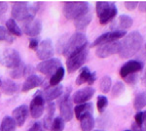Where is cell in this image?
<instances>
[{"label": "cell", "mask_w": 146, "mask_h": 131, "mask_svg": "<svg viewBox=\"0 0 146 131\" xmlns=\"http://www.w3.org/2000/svg\"><path fill=\"white\" fill-rule=\"evenodd\" d=\"M143 43V37L137 30L129 32L121 42L119 56L122 59H128L135 56L139 51Z\"/></svg>", "instance_id": "1"}, {"label": "cell", "mask_w": 146, "mask_h": 131, "mask_svg": "<svg viewBox=\"0 0 146 131\" xmlns=\"http://www.w3.org/2000/svg\"><path fill=\"white\" fill-rule=\"evenodd\" d=\"M39 8V2H15L12 7V19L23 23L32 20Z\"/></svg>", "instance_id": "2"}, {"label": "cell", "mask_w": 146, "mask_h": 131, "mask_svg": "<svg viewBox=\"0 0 146 131\" xmlns=\"http://www.w3.org/2000/svg\"><path fill=\"white\" fill-rule=\"evenodd\" d=\"M87 46H88V39L86 35L83 32H76L65 41L62 54L68 58L87 48Z\"/></svg>", "instance_id": "3"}, {"label": "cell", "mask_w": 146, "mask_h": 131, "mask_svg": "<svg viewBox=\"0 0 146 131\" xmlns=\"http://www.w3.org/2000/svg\"><path fill=\"white\" fill-rule=\"evenodd\" d=\"M90 11L88 2H66L63 6V15L67 20L75 21L80 17L86 15Z\"/></svg>", "instance_id": "4"}, {"label": "cell", "mask_w": 146, "mask_h": 131, "mask_svg": "<svg viewBox=\"0 0 146 131\" xmlns=\"http://www.w3.org/2000/svg\"><path fill=\"white\" fill-rule=\"evenodd\" d=\"M96 11L100 25H106L111 22L118 13L114 2H98L96 4Z\"/></svg>", "instance_id": "5"}, {"label": "cell", "mask_w": 146, "mask_h": 131, "mask_svg": "<svg viewBox=\"0 0 146 131\" xmlns=\"http://www.w3.org/2000/svg\"><path fill=\"white\" fill-rule=\"evenodd\" d=\"M21 55L16 49L7 48L0 52V64L8 69H16L22 64Z\"/></svg>", "instance_id": "6"}, {"label": "cell", "mask_w": 146, "mask_h": 131, "mask_svg": "<svg viewBox=\"0 0 146 131\" xmlns=\"http://www.w3.org/2000/svg\"><path fill=\"white\" fill-rule=\"evenodd\" d=\"M88 55H89L88 49L85 48L84 50L80 51L79 53L68 57L66 60V69L68 73H72L74 71H76L78 69L81 68L85 64V62L87 61Z\"/></svg>", "instance_id": "7"}, {"label": "cell", "mask_w": 146, "mask_h": 131, "mask_svg": "<svg viewBox=\"0 0 146 131\" xmlns=\"http://www.w3.org/2000/svg\"><path fill=\"white\" fill-rule=\"evenodd\" d=\"M60 116L64 121H70L73 118L74 109H73V102L70 96V89H68V92H65V95L60 100Z\"/></svg>", "instance_id": "8"}, {"label": "cell", "mask_w": 146, "mask_h": 131, "mask_svg": "<svg viewBox=\"0 0 146 131\" xmlns=\"http://www.w3.org/2000/svg\"><path fill=\"white\" fill-rule=\"evenodd\" d=\"M45 100L43 97L42 91H38L35 93V95L30 102L29 106V113L33 118H41L45 110Z\"/></svg>", "instance_id": "9"}, {"label": "cell", "mask_w": 146, "mask_h": 131, "mask_svg": "<svg viewBox=\"0 0 146 131\" xmlns=\"http://www.w3.org/2000/svg\"><path fill=\"white\" fill-rule=\"evenodd\" d=\"M62 66V62L58 58H52L46 61H42L37 65L36 69L39 73L45 75H53Z\"/></svg>", "instance_id": "10"}, {"label": "cell", "mask_w": 146, "mask_h": 131, "mask_svg": "<svg viewBox=\"0 0 146 131\" xmlns=\"http://www.w3.org/2000/svg\"><path fill=\"white\" fill-rule=\"evenodd\" d=\"M127 32L126 30H114L112 32H105L103 34H101L100 36H98L95 41L92 43V47L100 46L101 44L108 43V42H113V41H118V39L122 38V37L126 36Z\"/></svg>", "instance_id": "11"}, {"label": "cell", "mask_w": 146, "mask_h": 131, "mask_svg": "<svg viewBox=\"0 0 146 131\" xmlns=\"http://www.w3.org/2000/svg\"><path fill=\"white\" fill-rule=\"evenodd\" d=\"M120 47H121V42L119 41H113V42H108V43L101 44L100 46H98L96 51V57L100 59H104L107 57L111 56L114 54H119Z\"/></svg>", "instance_id": "12"}, {"label": "cell", "mask_w": 146, "mask_h": 131, "mask_svg": "<svg viewBox=\"0 0 146 131\" xmlns=\"http://www.w3.org/2000/svg\"><path fill=\"white\" fill-rule=\"evenodd\" d=\"M55 54L54 44L51 39H44L40 42L38 48L36 50L37 58L41 61H46L49 59H52Z\"/></svg>", "instance_id": "13"}, {"label": "cell", "mask_w": 146, "mask_h": 131, "mask_svg": "<svg viewBox=\"0 0 146 131\" xmlns=\"http://www.w3.org/2000/svg\"><path fill=\"white\" fill-rule=\"evenodd\" d=\"M22 32H25V34H27V36L34 37L40 34L42 30V23L41 21L38 19H32V20L27 21L23 24L22 27Z\"/></svg>", "instance_id": "14"}, {"label": "cell", "mask_w": 146, "mask_h": 131, "mask_svg": "<svg viewBox=\"0 0 146 131\" xmlns=\"http://www.w3.org/2000/svg\"><path fill=\"white\" fill-rule=\"evenodd\" d=\"M94 94H95V89L91 86H87V87L82 88V89L77 90V91L73 94L71 99L74 104H77V105L84 104L90 101V100L93 98Z\"/></svg>", "instance_id": "15"}, {"label": "cell", "mask_w": 146, "mask_h": 131, "mask_svg": "<svg viewBox=\"0 0 146 131\" xmlns=\"http://www.w3.org/2000/svg\"><path fill=\"white\" fill-rule=\"evenodd\" d=\"M143 67H144V64L141 61H136V60L128 61L120 69V75L124 78L129 75L136 73L138 71H140L143 69Z\"/></svg>", "instance_id": "16"}, {"label": "cell", "mask_w": 146, "mask_h": 131, "mask_svg": "<svg viewBox=\"0 0 146 131\" xmlns=\"http://www.w3.org/2000/svg\"><path fill=\"white\" fill-rule=\"evenodd\" d=\"M42 93H43V97L45 102L51 103L52 101H54V100L62 96V94L63 93V85L58 84L56 85V86L48 85Z\"/></svg>", "instance_id": "17"}, {"label": "cell", "mask_w": 146, "mask_h": 131, "mask_svg": "<svg viewBox=\"0 0 146 131\" xmlns=\"http://www.w3.org/2000/svg\"><path fill=\"white\" fill-rule=\"evenodd\" d=\"M28 113H29V109H28L27 105L19 106L14 110L13 114H12V118L15 120L17 126H23L25 124V120L27 118Z\"/></svg>", "instance_id": "18"}, {"label": "cell", "mask_w": 146, "mask_h": 131, "mask_svg": "<svg viewBox=\"0 0 146 131\" xmlns=\"http://www.w3.org/2000/svg\"><path fill=\"white\" fill-rule=\"evenodd\" d=\"M42 83H43L42 77L33 73V75L27 77V79H25V81L23 82V84L22 86V91L28 92V91H30V90L34 89V88L40 86Z\"/></svg>", "instance_id": "19"}, {"label": "cell", "mask_w": 146, "mask_h": 131, "mask_svg": "<svg viewBox=\"0 0 146 131\" xmlns=\"http://www.w3.org/2000/svg\"><path fill=\"white\" fill-rule=\"evenodd\" d=\"M32 71H33V69L30 66L25 65L23 63H22L18 68L14 69V70L11 71L10 75L12 78H21L23 77H27V75L29 77V75H33Z\"/></svg>", "instance_id": "20"}, {"label": "cell", "mask_w": 146, "mask_h": 131, "mask_svg": "<svg viewBox=\"0 0 146 131\" xmlns=\"http://www.w3.org/2000/svg\"><path fill=\"white\" fill-rule=\"evenodd\" d=\"M93 111H94L93 104H92L91 102H87V103H84V104L77 105V106L75 107L74 115L76 116L77 120H80L85 115H87V114H93Z\"/></svg>", "instance_id": "21"}, {"label": "cell", "mask_w": 146, "mask_h": 131, "mask_svg": "<svg viewBox=\"0 0 146 131\" xmlns=\"http://www.w3.org/2000/svg\"><path fill=\"white\" fill-rule=\"evenodd\" d=\"M92 20H93V16H92V14L90 13L80 17V18L76 19V20L74 21L75 28L78 30V32H84V30H86V28H88V26L91 24Z\"/></svg>", "instance_id": "22"}, {"label": "cell", "mask_w": 146, "mask_h": 131, "mask_svg": "<svg viewBox=\"0 0 146 131\" xmlns=\"http://www.w3.org/2000/svg\"><path fill=\"white\" fill-rule=\"evenodd\" d=\"M47 114L45 116L43 120V124L44 128L45 129H51V126H52V123H53V120H54V115H55V111H56V106L53 102L51 103H48V106H47Z\"/></svg>", "instance_id": "23"}, {"label": "cell", "mask_w": 146, "mask_h": 131, "mask_svg": "<svg viewBox=\"0 0 146 131\" xmlns=\"http://www.w3.org/2000/svg\"><path fill=\"white\" fill-rule=\"evenodd\" d=\"M95 126V118L93 114H87L80 120V128L82 131H92Z\"/></svg>", "instance_id": "24"}, {"label": "cell", "mask_w": 146, "mask_h": 131, "mask_svg": "<svg viewBox=\"0 0 146 131\" xmlns=\"http://www.w3.org/2000/svg\"><path fill=\"white\" fill-rule=\"evenodd\" d=\"M19 90V85L11 79H6L2 82L1 91L5 95H13Z\"/></svg>", "instance_id": "25"}, {"label": "cell", "mask_w": 146, "mask_h": 131, "mask_svg": "<svg viewBox=\"0 0 146 131\" xmlns=\"http://www.w3.org/2000/svg\"><path fill=\"white\" fill-rule=\"evenodd\" d=\"M117 30H128L133 26V20L131 19V17H129L128 15H121L119 17L118 21H117Z\"/></svg>", "instance_id": "26"}, {"label": "cell", "mask_w": 146, "mask_h": 131, "mask_svg": "<svg viewBox=\"0 0 146 131\" xmlns=\"http://www.w3.org/2000/svg\"><path fill=\"white\" fill-rule=\"evenodd\" d=\"M17 124L12 116H6L0 124V131H16Z\"/></svg>", "instance_id": "27"}, {"label": "cell", "mask_w": 146, "mask_h": 131, "mask_svg": "<svg viewBox=\"0 0 146 131\" xmlns=\"http://www.w3.org/2000/svg\"><path fill=\"white\" fill-rule=\"evenodd\" d=\"M5 28H7V30H8L11 34L16 35V36H21V35L23 34L22 30H21V28L18 26L17 22L12 18L9 19V20H7Z\"/></svg>", "instance_id": "28"}, {"label": "cell", "mask_w": 146, "mask_h": 131, "mask_svg": "<svg viewBox=\"0 0 146 131\" xmlns=\"http://www.w3.org/2000/svg\"><path fill=\"white\" fill-rule=\"evenodd\" d=\"M144 107H146V91L138 93L133 100V108L139 112Z\"/></svg>", "instance_id": "29"}, {"label": "cell", "mask_w": 146, "mask_h": 131, "mask_svg": "<svg viewBox=\"0 0 146 131\" xmlns=\"http://www.w3.org/2000/svg\"><path fill=\"white\" fill-rule=\"evenodd\" d=\"M64 73H65V71H64V69H63V67H60V68L50 77V81H49L50 84L49 85H51V86H56V85L60 84V81H62L63 77H64Z\"/></svg>", "instance_id": "30"}, {"label": "cell", "mask_w": 146, "mask_h": 131, "mask_svg": "<svg viewBox=\"0 0 146 131\" xmlns=\"http://www.w3.org/2000/svg\"><path fill=\"white\" fill-rule=\"evenodd\" d=\"M90 75H91L90 69H89L88 67H83V68L81 69V71H80L79 75L76 78V84L82 85V84H84V83H87Z\"/></svg>", "instance_id": "31"}, {"label": "cell", "mask_w": 146, "mask_h": 131, "mask_svg": "<svg viewBox=\"0 0 146 131\" xmlns=\"http://www.w3.org/2000/svg\"><path fill=\"white\" fill-rule=\"evenodd\" d=\"M112 87V80L111 77L108 75H104L100 81V91L104 94H107L108 92H110Z\"/></svg>", "instance_id": "32"}, {"label": "cell", "mask_w": 146, "mask_h": 131, "mask_svg": "<svg viewBox=\"0 0 146 131\" xmlns=\"http://www.w3.org/2000/svg\"><path fill=\"white\" fill-rule=\"evenodd\" d=\"M65 126V121L60 116H56L54 118L51 126V131H63Z\"/></svg>", "instance_id": "33"}, {"label": "cell", "mask_w": 146, "mask_h": 131, "mask_svg": "<svg viewBox=\"0 0 146 131\" xmlns=\"http://www.w3.org/2000/svg\"><path fill=\"white\" fill-rule=\"evenodd\" d=\"M0 41H5L7 43H12L14 41L12 34L3 26H0Z\"/></svg>", "instance_id": "34"}, {"label": "cell", "mask_w": 146, "mask_h": 131, "mask_svg": "<svg viewBox=\"0 0 146 131\" xmlns=\"http://www.w3.org/2000/svg\"><path fill=\"white\" fill-rule=\"evenodd\" d=\"M125 91V84L122 81H117L114 85L112 86V97L116 98L119 97L120 95H122Z\"/></svg>", "instance_id": "35"}, {"label": "cell", "mask_w": 146, "mask_h": 131, "mask_svg": "<svg viewBox=\"0 0 146 131\" xmlns=\"http://www.w3.org/2000/svg\"><path fill=\"white\" fill-rule=\"evenodd\" d=\"M108 105V99L106 96L104 95H100L98 97V100H96V107H98V110L100 113H102L105 109H106Z\"/></svg>", "instance_id": "36"}, {"label": "cell", "mask_w": 146, "mask_h": 131, "mask_svg": "<svg viewBox=\"0 0 146 131\" xmlns=\"http://www.w3.org/2000/svg\"><path fill=\"white\" fill-rule=\"evenodd\" d=\"M124 80L129 85H135L138 80V75L137 73H131V75H129L126 77H124Z\"/></svg>", "instance_id": "37"}, {"label": "cell", "mask_w": 146, "mask_h": 131, "mask_svg": "<svg viewBox=\"0 0 146 131\" xmlns=\"http://www.w3.org/2000/svg\"><path fill=\"white\" fill-rule=\"evenodd\" d=\"M46 129L44 128L43 124H42V122H39V121H37V122H34L33 124L29 127V129L27 131H45Z\"/></svg>", "instance_id": "38"}, {"label": "cell", "mask_w": 146, "mask_h": 131, "mask_svg": "<svg viewBox=\"0 0 146 131\" xmlns=\"http://www.w3.org/2000/svg\"><path fill=\"white\" fill-rule=\"evenodd\" d=\"M124 5H125V7H126L127 10L133 11L138 6V2H136V1H126V2H124Z\"/></svg>", "instance_id": "39"}, {"label": "cell", "mask_w": 146, "mask_h": 131, "mask_svg": "<svg viewBox=\"0 0 146 131\" xmlns=\"http://www.w3.org/2000/svg\"><path fill=\"white\" fill-rule=\"evenodd\" d=\"M135 124L138 125V126H142V123H143V112H137L135 116Z\"/></svg>", "instance_id": "40"}, {"label": "cell", "mask_w": 146, "mask_h": 131, "mask_svg": "<svg viewBox=\"0 0 146 131\" xmlns=\"http://www.w3.org/2000/svg\"><path fill=\"white\" fill-rule=\"evenodd\" d=\"M39 44H40V42H39L38 38H35L34 37V38H31L29 40V48L31 50H35V51H36L39 46Z\"/></svg>", "instance_id": "41"}, {"label": "cell", "mask_w": 146, "mask_h": 131, "mask_svg": "<svg viewBox=\"0 0 146 131\" xmlns=\"http://www.w3.org/2000/svg\"><path fill=\"white\" fill-rule=\"evenodd\" d=\"M8 10V4L6 2H0V18H2Z\"/></svg>", "instance_id": "42"}, {"label": "cell", "mask_w": 146, "mask_h": 131, "mask_svg": "<svg viewBox=\"0 0 146 131\" xmlns=\"http://www.w3.org/2000/svg\"><path fill=\"white\" fill-rule=\"evenodd\" d=\"M96 80V73H91V75L90 77H89V80H88V84L90 85H93L94 83H95V81Z\"/></svg>", "instance_id": "43"}, {"label": "cell", "mask_w": 146, "mask_h": 131, "mask_svg": "<svg viewBox=\"0 0 146 131\" xmlns=\"http://www.w3.org/2000/svg\"><path fill=\"white\" fill-rule=\"evenodd\" d=\"M138 9L140 12H146V1L138 2Z\"/></svg>", "instance_id": "44"}, {"label": "cell", "mask_w": 146, "mask_h": 131, "mask_svg": "<svg viewBox=\"0 0 146 131\" xmlns=\"http://www.w3.org/2000/svg\"><path fill=\"white\" fill-rule=\"evenodd\" d=\"M131 131H143L142 130V127H140V126L136 125L135 123H133V130Z\"/></svg>", "instance_id": "45"}, {"label": "cell", "mask_w": 146, "mask_h": 131, "mask_svg": "<svg viewBox=\"0 0 146 131\" xmlns=\"http://www.w3.org/2000/svg\"><path fill=\"white\" fill-rule=\"evenodd\" d=\"M143 128L142 129L144 130V131H146V111L143 113Z\"/></svg>", "instance_id": "46"}, {"label": "cell", "mask_w": 146, "mask_h": 131, "mask_svg": "<svg viewBox=\"0 0 146 131\" xmlns=\"http://www.w3.org/2000/svg\"><path fill=\"white\" fill-rule=\"evenodd\" d=\"M1 85H2V80L0 79V87H1Z\"/></svg>", "instance_id": "47"}, {"label": "cell", "mask_w": 146, "mask_h": 131, "mask_svg": "<svg viewBox=\"0 0 146 131\" xmlns=\"http://www.w3.org/2000/svg\"><path fill=\"white\" fill-rule=\"evenodd\" d=\"M94 131H104V130H100V129H98V130H94Z\"/></svg>", "instance_id": "48"}, {"label": "cell", "mask_w": 146, "mask_h": 131, "mask_svg": "<svg viewBox=\"0 0 146 131\" xmlns=\"http://www.w3.org/2000/svg\"><path fill=\"white\" fill-rule=\"evenodd\" d=\"M125 131H131V130H125Z\"/></svg>", "instance_id": "49"}, {"label": "cell", "mask_w": 146, "mask_h": 131, "mask_svg": "<svg viewBox=\"0 0 146 131\" xmlns=\"http://www.w3.org/2000/svg\"><path fill=\"white\" fill-rule=\"evenodd\" d=\"M145 49H146V45H145Z\"/></svg>", "instance_id": "50"}, {"label": "cell", "mask_w": 146, "mask_h": 131, "mask_svg": "<svg viewBox=\"0 0 146 131\" xmlns=\"http://www.w3.org/2000/svg\"><path fill=\"white\" fill-rule=\"evenodd\" d=\"M142 130H143V129H142ZM143 131H144V130H143Z\"/></svg>", "instance_id": "51"}]
</instances>
